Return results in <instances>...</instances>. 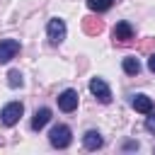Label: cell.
<instances>
[{
	"label": "cell",
	"mask_w": 155,
	"mask_h": 155,
	"mask_svg": "<svg viewBox=\"0 0 155 155\" xmlns=\"http://www.w3.org/2000/svg\"><path fill=\"white\" fill-rule=\"evenodd\" d=\"M48 140H51V145H53V148L63 150V148H68V145H70V140H73V133H70V128H68L65 124H58V126H53V128H51V133H48Z\"/></svg>",
	"instance_id": "6da1fadb"
},
{
	"label": "cell",
	"mask_w": 155,
	"mask_h": 155,
	"mask_svg": "<svg viewBox=\"0 0 155 155\" xmlns=\"http://www.w3.org/2000/svg\"><path fill=\"white\" fill-rule=\"evenodd\" d=\"M131 107H133L136 111H140V114H148V111H153V99H150L148 94H136V97L131 99Z\"/></svg>",
	"instance_id": "30bf717a"
},
{
	"label": "cell",
	"mask_w": 155,
	"mask_h": 155,
	"mask_svg": "<svg viewBox=\"0 0 155 155\" xmlns=\"http://www.w3.org/2000/svg\"><path fill=\"white\" fill-rule=\"evenodd\" d=\"M82 29H85L87 34H99V31L104 29V22L97 19V17H85V19H82Z\"/></svg>",
	"instance_id": "7c38bea8"
},
{
	"label": "cell",
	"mask_w": 155,
	"mask_h": 155,
	"mask_svg": "<svg viewBox=\"0 0 155 155\" xmlns=\"http://www.w3.org/2000/svg\"><path fill=\"white\" fill-rule=\"evenodd\" d=\"M7 85H10V87H22V85H24L22 73H19V70H10V73H7Z\"/></svg>",
	"instance_id": "5bb4252c"
},
{
	"label": "cell",
	"mask_w": 155,
	"mask_h": 155,
	"mask_svg": "<svg viewBox=\"0 0 155 155\" xmlns=\"http://www.w3.org/2000/svg\"><path fill=\"white\" fill-rule=\"evenodd\" d=\"M78 102H80V97H78L75 90H63V92L58 94V109L65 111V114L75 111V109H78Z\"/></svg>",
	"instance_id": "5b68a950"
},
{
	"label": "cell",
	"mask_w": 155,
	"mask_h": 155,
	"mask_svg": "<svg viewBox=\"0 0 155 155\" xmlns=\"http://www.w3.org/2000/svg\"><path fill=\"white\" fill-rule=\"evenodd\" d=\"M90 92H92L102 104H109V102H111V90H109V85H107L102 78H92V80H90Z\"/></svg>",
	"instance_id": "277c9868"
},
{
	"label": "cell",
	"mask_w": 155,
	"mask_h": 155,
	"mask_svg": "<svg viewBox=\"0 0 155 155\" xmlns=\"http://www.w3.org/2000/svg\"><path fill=\"white\" fill-rule=\"evenodd\" d=\"M124 150H138V140H126L124 143Z\"/></svg>",
	"instance_id": "2e32d148"
},
{
	"label": "cell",
	"mask_w": 155,
	"mask_h": 155,
	"mask_svg": "<svg viewBox=\"0 0 155 155\" xmlns=\"http://www.w3.org/2000/svg\"><path fill=\"white\" fill-rule=\"evenodd\" d=\"M121 68H124L126 75H138V73H140V61H138L136 56H126V58L121 61Z\"/></svg>",
	"instance_id": "8fae6325"
},
{
	"label": "cell",
	"mask_w": 155,
	"mask_h": 155,
	"mask_svg": "<svg viewBox=\"0 0 155 155\" xmlns=\"http://www.w3.org/2000/svg\"><path fill=\"white\" fill-rule=\"evenodd\" d=\"M46 36H48V41H51L53 46H58V44L65 39V22H63L61 17L48 19V24H46Z\"/></svg>",
	"instance_id": "3957f363"
},
{
	"label": "cell",
	"mask_w": 155,
	"mask_h": 155,
	"mask_svg": "<svg viewBox=\"0 0 155 155\" xmlns=\"http://www.w3.org/2000/svg\"><path fill=\"white\" fill-rule=\"evenodd\" d=\"M148 70H150V73H155V53L148 58Z\"/></svg>",
	"instance_id": "e0dca14e"
},
{
	"label": "cell",
	"mask_w": 155,
	"mask_h": 155,
	"mask_svg": "<svg viewBox=\"0 0 155 155\" xmlns=\"http://www.w3.org/2000/svg\"><path fill=\"white\" fill-rule=\"evenodd\" d=\"M22 114H24L22 102H10V104H5V107L0 109V124H2V126H15Z\"/></svg>",
	"instance_id": "7a4b0ae2"
},
{
	"label": "cell",
	"mask_w": 155,
	"mask_h": 155,
	"mask_svg": "<svg viewBox=\"0 0 155 155\" xmlns=\"http://www.w3.org/2000/svg\"><path fill=\"white\" fill-rule=\"evenodd\" d=\"M48 121H51V109H48V107H41V109H36L34 116H31V128H34V131H41Z\"/></svg>",
	"instance_id": "ba28073f"
},
{
	"label": "cell",
	"mask_w": 155,
	"mask_h": 155,
	"mask_svg": "<svg viewBox=\"0 0 155 155\" xmlns=\"http://www.w3.org/2000/svg\"><path fill=\"white\" fill-rule=\"evenodd\" d=\"M145 131L155 133V114L153 111H148V116H145Z\"/></svg>",
	"instance_id": "9a60e30c"
},
{
	"label": "cell",
	"mask_w": 155,
	"mask_h": 155,
	"mask_svg": "<svg viewBox=\"0 0 155 155\" xmlns=\"http://www.w3.org/2000/svg\"><path fill=\"white\" fill-rule=\"evenodd\" d=\"M82 145H85L87 150H99V148L104 145V138L99 136V131H87V133L82 136Z\"/></svg>",
	"instance_id": "9c48e42d"
},
{
	"label": "cell",
	"mask_w": 155,
	"mask_h": 155,
	"mask_svg": "<svg viewBox=\"0 0 155 155\" xmlns=\"http://www.w3.org/2000/svg\"><path fill=\"white\" fill-rule=\"evenodd\" d=\"M111 36H114V41H119V44H128V41L133 39V27H131L128 22H119V24L114 27Z\"/></svg>",
	"instance_id": "52a82bcc"
},
{
	"label": "cell",
	"mask_w": 155,
	"mask_h": 155,
	"mask_svg": "<svg viewBox=\"0 0 155 155\" xmlns=\"http://www.w3.org/2000/svg\"><path fill=\"white\" fill-rule=\"evenodd\" d=\"M111 5H114V0H87V7H90L92 12H97V15H99V12H107Z\"/></svg>",
	"instance_id": "4fadbf2b"
},
{
	"label": "cell",
	"mask_w": 155,
	"mask_h": 155,
	"mask_svg": "<svg viewBox=\"0 0 155 155\" xmlns=\"http://www.w3.org/2000/svg\"><path fill=\"white\" fill-rule=\"evenodd\" d=\"M19 41L17 39H2L0 41V63H10L17 53H19Z\"/></svg>",
	"instance_id": "8992f818"
}]
</instances>
